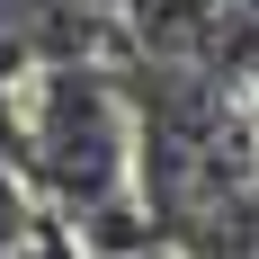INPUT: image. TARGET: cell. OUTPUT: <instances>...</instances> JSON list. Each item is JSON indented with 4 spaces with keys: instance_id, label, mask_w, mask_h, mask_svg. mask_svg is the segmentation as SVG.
Instances as JSON below:
<instances>
[{
    "instance_id": "1",
    "label": "cell",
    "mask_w": 259,
    "mask_h": 259,
    "mask_svg": "<svg viewBox=\"0 0 259 259\" xmlns=\"http://www.w3.org/2000/svg\"><path fill=\"white\" fill-rule=\"evenodd\" d=\"M36 161L72 206H99L125 179V107L99 72H54L36 99Z\"/></svg>"
},
{
    "instance_id": "2",
    "label": "cell",
    "mask_w": 259,
    "mask_h": 259,
    "mask_svg": "<svg viewBox=\"0 0 259 259\" xmlns=\"http://www.w3.org/2000/svg\"><path fill=\"white\" fill-rule=\"evenodd\" d=\"M18 259H72V250H63V233H36V241H18Z\"/></svg>"
},
{
    "instance_id": "3",
    "label": "cell",
    "mask_w": 259,
    "mask_h": 259,
    "mask_svg": "<svg viewBox=\"0 0 259 259\" xmlns=\"http://www.w3.org/2000/svg\"><path fill=\"white\" fill-rule=\"evenodd\" d=\"M125 259H179V250H125Z\"/></svg>"
}]
</instances>
